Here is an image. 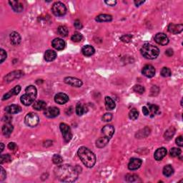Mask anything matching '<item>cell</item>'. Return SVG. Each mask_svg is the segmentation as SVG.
Instances as JSON below:
<instances>
[{"instance_id": "cell-51", "label": "cell", "mask_w": 183, "mask_h": 183, "mask_svg": "<svg viewBox=\"0 0 183 183\" xmlns=\"http://www.w3.org/2000/svg\"><path fill=\"white\" fill-rule=\"evenodd\" d=\"M176 144L178 146L182 147V145H183V141H182V136H179V137L176 139Z\"/></svg>"}, {"instance_id": "cell-56", "label": "cell", "mask_w": 183, "mask_h": 183, "mask_svg": "<svg viewBox=\"0 0 183 183\" xmlns=\"http://www.w3.org/2000/svg\"><path fill=\"white\" fill-rule=\"evenodd\" d=\"M144 2V1H138V0H137V1H135V4L137 7H139V5L142 4H143Z\"/></svg>"}, {"instance_id": "cell-55", "label": "cell", "mask_w": 183, "mask_h": 183, "mask_svg": "<svg viewBox=\"0 0 183 183\" xmlns=\"http://www.w3.org/2000/svg\"><path fill=\"white\" fill-rule=\"evenodd\" d=\"M105 3L107 4H108L109 6H115V5L117 4V1H105Z\"/></svg>"}, {"instance_id": "cell-43", "label": "cell", "mask_w": 183, "mask_h": 183, "mask_svg": "<svg viewBox=\"0 0 183 183\" xmlns=\"http://www.w3.org/2000/svg\"><path fill=\"white\" fill-rule=\"evenodd\" d=\"M112 115L111 113L104 114L102 117V120L104 121V122H110V121L112 120Z\"/></svg>"}, {"instance_id": "cell-39", "label": "cell", "mask_w": 183, "mask_h": 183, "mask_svg": "<svg viewBox=\"0 0 183 183\" xmlns=\"http://www.w3.org/2000/svg\"><path fill=\"white\" fill-rule=\"evenodd\" d=\"M52 161H53V162L54 163V164H59L63 162V159H62V157L60 156V155L56 154V155H54L53 157H52Z\"/></svg>"}, {"instance_id": "cell-29", "label": "cell", "mask_w": 183, "mask_h": 183, "mask_svg": "<svg viewBox=\"0 0 183 183\" xmlns=\"http://www.w3.org/2000/svg\"><path fill=\"white\" fill-rule=\"evenodd\" d=\"M46 107L47 103L42 100H38L34 102V104H33V108L34 110H37V111L44 110V109H46Z\"/></svg>"}, {"instance_id": "cell-25", "label": "cell", "mask_w": 183, "mask_h": 183, "mask_svg": "<svg viewBox=\"0 0 183 183\" xmlns=\"http://www.w3.org/2000/svg\"><path fill=\"white\" fill-rule=\"evenodd\" d=\"M112 17L110 14H99V15L97 16L96 17L95 20L97 21H99V22H107V21H112Z\"/></svg>"}, {"instance_id": "cell-23", "label": "cell", "mask_w": 183, "mask_h": 183, "mask_svg": "<svg viewBox=\"0 0 183 183\" xmlns=\"http://www.w3.org/2000/svg\"><path fill=\"white\" fill-rule=\"evenodd\" d=\"M25 92H26V94L30 95V97H32L34 99H35L36 97H37V88L33 86V85H30V86L27 87L25 89Z\"/></svg>"}, {"instance_id": "cell-15", "label": "cell", "mask_w": 183, "mask_h": 183, "mask_svg": "<svg viewBox=\"0 0 183 183\" xmlns=\"http://www.w3.org/2000/svg\"><path fill=\"white\" fill-rule=\"evenodd\" d=\"M54 101L59 104H64L69 101V97L64 93H58L54 97Z\"/></svg>"}, {"instance_id": "cell-41", "label": "cell", "mask_w": 183, "mask_h": 183, "mask_svg": "<svg viewBox=\"0 0 183 183\" xmlns=\"http://www.w3.org/2000/svg\"><path fill=\"white\" fill-rule=\"evenodd\" d=\"M11 160V157L10 155L8 154H5V155H1V159H0V162L1 164H3V163L5 162H8Z\"/></svg>"}, {"instance_id": "cell-26", "label": "cell", "mask_w": 183, "mask_h": 183, "mask_svg": "<svg viewBox=\"0 0 183 183\" xmlns=\"http://www.w3.org/2000/svg\"><path fill=\"white\" fill-rule=\"evenodd\" d=\"M13 126L12 124H11L10 123H7L6 124H4L2 127V133L3 135L6 137H9L11 134H12V131H13Z\"/></svg>"}, {"instance_id": "cell-49", "label": "cell", "mask_w": 183, "mask_h": 183, "mask_svg": "<svg viewBox=\"0 0 183 183\" xmlns=\"http://www.w3.org/2000/svg\"><path fill=\"white\" fill-rule=\"evenodd\" d=\"M1 177H0V180L3 181L5 178H6L7 174H6V172H5L4 169L2 167H1Z\"/></svg>"}, {"instance_id": "cell-20", "label": "cell", "mask_w": 183, "mask_h": 183, "mask_svg": "<svg viewBox=\"0 0 183 183\" xmlns=\"http://www.w3.org/2000/svg\"><path fill=\"white\" fill-rule=\"evenodd\" d=\"M10 40L12 44L14 45H18L21 42V36L20 34L16 32H12L10 34Z\"/></svg>"}, {"instance_id": "cell-36", "label": "cell", "mask_w": 183, "mask_h": 183, "mask_svg": "<svg viewBox=\"0 0 183 183\" xmlns=\"http://www.w3.org/2000/svg\"><path fill=\"white\" fill-rule=\"evenodd\" d=\"M170 154L172 157H178L180 156L181 154V150L179 149V148L173 147L170 150Z\"/></svg>"}, {"instance_id": "cell-34", "label": "cell", "mask_w": 183, "mask_h": 183, "mask_svg": "<svg viewBox=\"0 0 183 183\" xmlns=\"http://www.w3.org/2000/svg\"><path fill=\"white\" fill-rule=\"evenodd\" d=\"M138 117H139L138 111H137L136 109H132L129 113L130 119H132V120H135V119L138 118Z\"/></svg>"}, {"instance_id": "cell-21", "label": "cell", "mask_w": 183, "mask_h": 183, "mask_svg": "<svg viewBox=\"0 0 183 183\" xmlns=\"http://www.w3.org/2000/svg\"><path fill=\"white\" fill-rule=\"evenodd\" d=\"M81 52L84 56L87 57H90V56L93 55L95 52V50L93 47L91 45H86L81 50Z\"/></svg>"}, {"instance_id": "cell-18", "label": "cell", "mask_w": 183, "mask_h": 183, "mask_svg": "<svg viewBox=\"0 0 183 183\" xmlns=\"http://www.w3.org/2000/svg\"><path fill=\"white\" fill-rule=\"evenodd\" d=\"M21 110V108L17 104L10 105V106L7 107L5 108V111H6L7 113L10 114V115L19 113Z\"/></svg>"}, {"instance_id": "cell-53", "label": "cell", "mask_w": 183, "mask_h": 183, "mask_svg": "<svg viewBox=\"0 0 183 183\" xmlns=\"http://www.w3.org/2000/svg\"><path fill=\"white\" fill-rule=\"evenodd\" d=\"M165 54L167 55L168 57H171V56L173 55V50L172 49H168V50H166Z\"/></svg>"}, {"instance_id": "cell-11", "label": "cell", "mask_w": 183, "mask_h": 183, "mask_svg": "<svg viewBox=\"0 0 183 183\" xmlns=\"http://www.w3.org/2000/svg\"><path fill=\"white\" fill-rule=\"evenodd\" d=\"M142 161L139 158H132L130 159L129 164H128V168L130 170H136L139 169L142 165Z\"/></svg>"}, {"instance_id": "cell-35", "label": "cell", "mask_w": 183, "mask_h": 183, "mask_svg": "<svg viewBox=\"0 0 183 183\" xmlns=\"http://www.w3.org/2000/svg\"><path fill=\"white\" fill-rule=\"evenodd\" d=\"M148 106H149V109H150V112H151V113H152V117H153L154 115H156L157 112H158L159 107L157 106V105L151 104H149V103H148Z\"/></svg>"}, {"instance_id": "cell-47", "label": "cell", "mask_w": 183, "mask_h": 183, "mask_svg": "<svg viewBox=\"0 0 183 183\" xmlns=\"http://www.w3.org/2000/svg\"><path fill=\"white\" fill-rule=\"evenodd\" d=\"M12 91H13V93L14 95H17L19 93V92L21 91V87L19 85H17L16 87L12 89Z\"/></svg>"}, {"instance_id": "cell-48", "label": "cell", "mask_w": 183, "mask_h": 183, "mask_svg": "<svg viewBox=\"0 0 183 183\" xmlns=\"http://www.w3.org/2000/svg\"><path fill=\"white\" fill-rule=\"evenodd\" d=\"M126 177L127 179V180H129L130 182H133V181H135L136 179H137V177H138L135 175H127Z\"/></svg>"}, {"instance_id": "cell-28", "label": "cell", "mask_w": 183, "mask_h": 183, "mask_svg": "<svg viewBox=\"0 0 183 183\" xmlns=\"http://www.w3.org/2000/svg\"><path fill=\"white\" fill-rule=\"evenodd\" d=\"M109 141H110V139L107 138V137H100V138H99L96 141V146L98 148H102L107 144Z\"/></svg>"}, {"instance_id": "cell-2", "label": "cell", "mask_w": 183, "mask_h": 183, "mask_svg": "<svg viewBox=\"0 0 183 183\" xmlns=\"http://www.w3.org/2000/svg\"><path fill=\"white\" fill-rule=\"evenodd\" d=\"M77 155L83 164L87 167H92L96 162V157L92 152L86 147H81L77 151Z\"/></svg>"}, {"instance_id": "cell-3", "label": "cell", "mask_w": 183, "mask_h": 183, "mask_svg": "<svg viewBox=\"0 0 183 183\" xmlns=\"http://www.w3.org/2000/svg\"><path fill=\"white\" fill-rule=\"evenodd\" d=\"M141 54L148 59H156L159 54V50L157 47L150 44H145L141 48Z\"/></svg>"}, {"instance_id": "cell-14", "label": "cell", "mask_w": 183, "mask_h": 183, "mask_svg": "<svg viewBox=\"0 0 183 183\" xmlns=\"http://www.w3.org/2000/svg\"><path fill=\"white\" fill-rule=\"evenodd\" d=\"M102 132L103 135H104V137H107V138L110 139L113 136L114 133H115V128L112 125L107 124V125H105L102 128Z\"/></svg>"}, {"instance_id": "cell-27", "label": "cell", "mask_w": 183, "mask_h": 183, "mask_svg": "<svg viewBox=\"0 0 183 183\" xmlns=\"http://www.w3.org/2000/svg\"><path fill=\"white\" fill-rule=\"evenodd\" d=\"M105 100V107L107 110H112L113 109L115 108V103L114 102V100L112 99L111 97H106L104 99Z\"/></svg>"}, {"instance_id": "cell-46", "label": "cell", "mask_w": 183, "mask_h": 183, "mask_svg": "<svg viewBox=\"0 0 183 183\" xmlns=\"http://www.w3.org/2000/svg\"><path fill=\"white\" fill-rule=\"evenodd\" d=\"M13 95H14L13 93V91H12V90H10V91L9 92H7L6 95H4L2 99H3V100H5V99H7L10 98V97H12V96H13Z\"/></svg>"}, {"instance_id": "cell-50", "label": "cell", "mask_w": 183, "mask_h": 183, "mask_svg": "<svg viewBox=\"0 0 183 183\" xmlns=\"http://www.w3.org/2000/svg\"><path fill=\"white\" fill-rule=\"evenodd\" d=\"M74 25H75V28L77 29V30H81L82 28V24H81V21L79 20H76L74 23Z\"/></svg>"}, {"instance_id": "cell-19", "label": "cell", "mask_w": 183, "mask_h": 183, "mask_svg": "<svg viewBox=\"0 0 183 183\" xmlns=\"http://www.w3.org/2000/svg\"><path fill=\"white\" fill-rule=\"evenodd\" d=\"M9 3H10L12 8L13 9V10L16 12H21L24 9L23 4L19 1H10Z\"/></svg>"}, {"instance_id": "cell-1", "label": "cell", "mask_w": 183, "mask_h": 183, "mask_svg": "<svg viewBox=\"0 0 183 183\" xmlns=\"http://www.w3.org/2000/svg\"><path fill=\"white\" fill-rule=\"evenodd\" d=\"M79 171L69 164L59 166L55 170V175L61 182H72L77 180Z\"/></svg>"}, {"instance_id": "cell-22", "label": "cell", "mask_w": 183, "mask_h": 183, "mask_svg": "<svg viewBox=\"0 0 183 183\" xmlns=\"http://www.w3.org/2000/svg\"><path fill=\"white\" fill-rule=\"evenodd\" d=\"M57 57V53L54 50H48L45 52L44 59L47 61H52L54 60Z\"/></svg>"}, {"instance_id": "cell-30", "label": "cell", "mask_w": 183, "mask_h": 183, "mask_svg": "<svg viewBox=\"0 0 183 183\" xmlns=\"http://www.w3.org/2000/svg\"><path fill=\"white\" fill-rule=\"evenodd\" d=\"M87 112V107L84 105L81 104V103H78L77 104V106H76V113L77 114V115L81 116Z\"/></svg>"}, {"instance_id": "cell-33", "label": "cell", "mask_w": 183, "mask_h": 183, "mask_svg": "<svg viewBox=\"0 0 183 183\" xmlns=\"http://www.w3.org/2000/svg\"><path fill=\"white\" fill-rule=\"evenodd\" d=\"M175 130L174 127H171L170 129H168L164 133V138L166 139H170L171 138H173V137L175 135Z\"/></svg>"}, {"instance_id": "cell-5", "label": "cell", "mask_w": 183, "mask_h": 183, "mask_svg": "<svg viewBox=\"0 0 183 183\" xmlns=\"http://www.w3.org/2000/svg\"><path fill=\"white\" fill-rule=\"evenodd\" d=\"M39 122V119L38 115L34 112H30L26 115L24 118V122L27 126L31 127H34L38 124Z\"/></svg>"}, {"instance_id": "cell-52", "label": "cell", "mask_w": 183, "mask_h": 183, "mask_svg": "<svg viewBox=\"0 0 183 183\" xmlns=\"http://www.w3.org/2000/svg\"><path fill=\"white\" fill-rule=\"evenodd\" d=\"M8 148L10 150H14L17 148V145L14 142H10L8 144Z\"/></svg>"}, {"instance_id": "cell-16", "label": "cell", "mask_w": 183, "mask_h": 183, "mask_svg": "<svg viewBox=\"0 0 183 183\" xmlns=\"http://www.w3.org/2000/svg\"><path fill=\"white\" fill-rule=\"evenodd\" d=\"M183 30V25L182 24H175L171 23L168 26V31L170 33H173L174 34H177L180 32H182Z\"/></svg>"}, {"instance_id": "cell-24", "label": "cell", "mask_w": 183, "mask_h": 183, "mask_svg": "<svg viewBox=\"0 0 183 183\" xmlns=\"http://www.w3.org/2000/svg\"><path fill=\"white\" fill-rule=\"evenodd\" d=\"M20 100L21 103L25 106H29L34 102V99L32 98V97H30V95H27V94H24L20 97Z\"/></svg>"}, {"instance_id": "cell-42", "label": "cell", "mask_w": 183, "mask_h": 183, "mask_svg": "<svg viewBox=\"0 0 183 183\" xmlns=\"http://www.w3.org/2000/svg\"><path fill=\"white\" fill-rule=\"evenodd\" d=\"M132 38V36L131 34H125V35H123L122 37L120 38V39L122 40L123 42H130V41H131Z\"/></svg>"}, {"instance_id": "cell-17", "label": "cell", "mask_w": 183, "mask_h": 183, "mask_svg": "<svg viewBox=\"0 0 183 183\" xmlns=\"http://www.w3.org/2000/svg\"><path fill=\"white\" fill-rule=\"evenodd\" d=\"M166 155L167 150L164 147H160L155 151L154 157H155V159H156V160L160 161L166 156Z\"/></svg>"}, {"instance_id": "cell-4", "label": "cell", "mask_w": 183, "mask_h": 183, "mask_svg": "<svg viewBox=\"0 0 183 183\" xmlns=\"http://www.w3.org/2000/svg\"><path fill=\"white\" fill-rule=\"evenodd\" d=\"M52 13L57 17H62L67 12V8L65 5L60 1L55 2L52 7Z\"/></svg>"}, {"instance_id": "cell-57", "label": "cell", "mask_w": 183, "mask_h": 183, "mask_svg": "<svg viewBox=\"0 0 183 183\" xmlns=\"http://www.w3.org/2000/svg\"><path fill=\"white\" fill-rule=\"evenodd\" d=\"M4 144L3 143H1V153L4 150Z\"/></svg>"}, {"instance_id": "cell-45", "label": "cell", "mask_w": 183, "mask_h": 183, "mask_svg": "<svg viewBox=\"0 0 183 183\" xmlns=\"http://www.w3.org/2000/svg\"><path fill=\"white\" fill-rule=\"evenodd\" d=\"M12 116L10 115V114L7 113V115H5L2 118V120L4 121V122H6L7 123H9L11 120H12Z\"/></svg>"}, {"instance_id": "cell-37", "label": "cell", "mask_w": 183, "mask_h": 183, "mask_svg": "<svg viewBox=\"0 0 183 183\" xmlns=\"http://www.w3.org/2000/svg\"><path fill=\"white\" fill-rule=\"evenodd\" d=\"M82 35L80 33H77V32H76L73 34V35L72 36L71 39L73 41H75V42H78V41H80L81 39H82Z\"/></svg>"}, {"instance_id": "cell-9", "label": "cell", "mask_w": 183, "mask_h": 183, "mask_svg": "<svg viewBox=\"0 0 183 183\" xmlns=\"http://www.w3.org/2000/svg\"><path fill=\"white\" fill-rule=\"evenodd\" d=\"M44 115L49 118H54L59 115V110L56 107H50L45 110Z\"/></svg>"}, {"instance_id": "cell-32", "label": "cell", "mask_w": 183, "mask_h": 183, "mask_svg": "<svg viewBox=\"0 0 183 183\" xmlns=\"http://www.w3.org/2000/svg\"><path fill=\"white\" fill-rule=\"evenodd\" d=\"M58 33H59L61 37H67L68 35L69 31L67 27L65 26H59L57 29Z\"/></svg>"}, {"instance_id": "cell-7", "label": "cell", "mask_w": 183, "mask_h": 183, "mask_svg": "<svg viewBox=\"0 0 183 183\" xmlns=\"http://www.w3.org/2000/svg\"><path fill=\"white\" fill-rule=\"evenodd\" d=\"M64 82L69 85H71L72 87H80L82 86V81L81 79L76 78V77H67L64 78Z\"/></svg>"}, {"instance_id": "cell-31", "label": "cell", "mask_w": 183, "mask_h": 183, "mask_svg": "<svg viewBox=\"0 0 183 183\" xmlns=\"http://www.w3.org/2000/svg\"><path fill=\"white\" fill-rule=\"evenodd\" d=\"M163 175L166 177H170L174 173V169L171 165H166L164 167L162 170Z\"/></svg>"}, {"instance_id": "cell-12", "label": "cell", "mask_w": 183, "mask_h": 183, "mask_svg": "<svg viewBox=\"0 0 183 183\" xmlns=\"http://www.w3.org/2000/svg\"><path fill=\"white\" fill-rule=\"evenodd\" d=\"M52 47L57 50H62L66 47V43L63 39L60 38H56L52 42Z\"/></svg>"}, {"instance_id": "cell-38", "label": "cell", "mask_w": 183, "mask_h": 183, "mask_svg": "<svg viewBox=\"0 0 183 183\" xmlns=\"http://www.w3.org/2000/svg\"><path fill=\"white\" fill-rule=\"evenodd\" d=\"M161 75L164 77H170L171 75V70L167 67H163L161 70Z\"/></svg>"}, {"instance_id": "cell-54", "label": "cell", "mask_w": 183, "mask_h": 183, "mask_svg": "<svg viewBox=\"0 0 183 183\" xmlns=\"http://www.w3.org/2000/svg\"><path fill=\"white\" fill-rule=\"evenodd\" d=\"M142 112H143V114H144V115L145 116L149 115V114H150L149 110H148V109L146 107H142Z\"/></svg>"}, {"instance_id": "cell-8", "label": "cell", "mask_w": 183, "mask_h": 183, "mask_svg": "<svg viewBox=\"0 0 183 183\" xmlns=\"http://www.w3.org/2000/svg\"><path fill=\"white\" fill-rule=\"evenodd\" d=\"M155 41L158 44L162 45V46L167 45L169 43V39L167 36L164 33H157L155 37Z\"/></svg>"}, {"instance_id": "cell-44", "label": "cell", "mask_w": 183, "mask_h": 183, "mask_svg": "<svg viewBox=\"0 0 183 183\" xmlns=\"http://www.w3.org/2000/svg\"><path fill=\"white\" fill-rule=\"evenodd\" d=\"M7 56V52H5L4 50H3V49H1V50H0V59H1V60H0V62L2 63L3 61H4L5 59H6Z\"/></svg>"}, {"instance_id": "cell-6", "label": "cell", "mask_w": 183, "mask_h": 183, "mask_svg": "<svg viewBox=\"0 0 183 183\" xmlns=\"http://www.w3.org/2000/svg\"><path fill=\"white\" fill-rule=\"evenodd\" d=\"M59 128H60L61 132L62 134L63 138H64L65 142H70L72 137L71 130H70V127L65 123H61L60 125H59Z\"/></svg>"}, {"instance_id": "cell-10", "label": "cell", "mask_w": 183, "mask_h": 183, "mask_svg": "<svg viewBox=\"0 0 183 183\" xmlns=\"http://www.w3.org/2000/svg\"><path fill=\"white\" fill-rule=\"evenodd\" d=\"M142 73L145 76V77L151 78V77H154L155 75V69L153 66H152V65L150 64L145 65V66L142 68Z\"/></svg>"}, {"instance_id": "cell-40", "label": "cell", "mask_w": 183, "mask_h": 183, "mask_svg": "<svg viewBox=\"0 0 183 183\" xmlns=\"http://www.w3.org/2000/svg\"><path fill=\"white\" fill-rule=\"evenodd\" d=\"M133 90H134V91L137 92V93H139V94L144 93V91H145L144 87L141 86V85H139V84L135 85V86H134V87H133Z\"/></svg>"}, {"instance_id": "cell-13", "label": "cell", "mask_w": 183, "mask_h": 183, "mask_svg": "<svg viewBox=\"0 0 183 183\" xmlns=\"http://www.w3.org/2000/svg\"><path fill=\"white\" fill-rule=\"evenodd\" d=\"M23 72L21 71H14L11 73L8 74L6 77H4V80L7 82H10V81H13L14 79H18L21 77L23 75Z\"/></svg>"}]
</instances>
